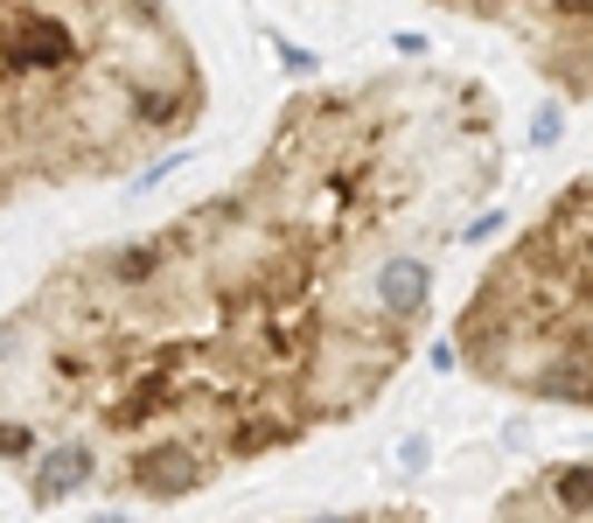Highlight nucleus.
<instances>
[{"mask_svg": "<svg viewBox=\"0 0 593 523\" xmlns=\"http://www.w3.org/2000/svg\"><path fill=\"white\" fill-rule=\"evenodd\" d=\"M370 307L384 335H405L412 322H426L433 307V258L426 251H384V266L370 273Z\"/></svg>", "mask_w": 593, "mask_h": 523, "instance_id": "f257e3e1", "label": "nucleus"}, {"mask_svg": "<svg viewBox=\"0 0 593 523\" xmlns=\"http://www.w3.org/2000/svg\"><path fill=\"white\" fill-rule=\"evenodd\" d=\"M98 482V454L85 447V440H70V447H49L36 467H29V495L42 510H57V503H70V495H85Z\"/></svg>", "mask_w": 593, "mask_h": 523, "instance_id": "f03ea898", "label": "nucleus"}, {"mask_svg": "<svg viewBox=\"0 0 593 523\" xmlns=\"http://www.w3.org/2000/svg\"><path fill=\"white\" fill-rule=\"evenodd\" d=\"M202 482H210V461H202L196 447H147L134 454V489L140 495H196Z\"/></svg>", "mask_w": 593, "mask_h": 523, "instance_id": "7ed1b4c3", "label": "nucleus"}, {"mask_svg": "<svg viewBox=\"0 0 593 523\" xmlns=\"http://www.w3.org/2000/svg\"><path fill=\"white\" fill-rule=\"evenodd\" d=\"M175 258V245L168 238H140V245H119V251H106V286H154L161 279V266Z\"/></svg>", "mask_w": 593, "mask_h": 523, "instance_id": "20e7f679", "label": "nucleus"}, {"mask_svg": "<svg viewBox=\"0 0 593 523\" xmlns=\"http://www.w3.org/2000/svg\"><path fill=\"white\" fill-rule=\"evenodd\" d=\"M537 495L552 503V516H593V461H573V467H552Z\"/></svg>", "mask_w": 593, "mask_h": 523, "instance_id": "39448f33", "label": "nucleus"}, {"mask_svg": "<svg viewBox=\"0 0 593 523\" xmlns=\"http://www.w3.org/2000/svg\"><path fill=\"white\" fill-rule=\"evenodd\" d=\"M36 426H21V418H0V461H36Z\"/></svg>", "mask_w": 593, "mask_h": 523, "instance_id": "423d86ee", "label": "nucleus"}, {"mask_svg": "<svg viewBox=\"0 0 593 523\" xmlns=\"http://www.w3.org/2000/svg\"><path fill=\"white\" fill-rule=\"evenodd\" d=\"M273 49H279V63H287L294 77H315V70H322V57H315V49H300V42H287V36H279V29H273Z\"/></svg>", "mask_w": 593, "mask_h": 523, "instance_id": "0eeeda50", "label": "nucleus"}, {"mask_svg": "<svg viewBox=\"0 0 593 523\" xmlns=\"http://www.w3.org/2000/svg\"><path fill=\"white\" fill-rule=\"evenodd\" d=\"M426 461H433V440H426V433H412L405 447H398V467H405V475H426Z\"/></svg>", "mask_w": 593, "mask_h": 523, "instance_id": "6e6552de", "label": "nucleus"}, {"mask_svg": "<svg viewBox=\"0 0 593 523\" xmlns=\"http://www.w3.org/2000/svg\"><path fill=\"white\" fill-rule=\"evenodd\" d=\"M559 140H565V119H559V105H545L531 126V147H559Z\"/></svg>", "mask_w": 593, "mask_h": 523, "instance_id": "1a4fd4ad", "label": "nucleus"}, {"mask_svg": "<svg viewBox=\"0 0 593 523\" xmlns=\"http://www.w3.org/2000/svg\"><path fill=\"white\" fill-rule=\"evenodd\" d=\"M496 230H510V224H503V209H496V217H475L468 230H461V238H468V245H488V238H496Z\"/></svg>", "mask_w": 593, "mask_h": 523, "instance_id": "9d476101", "label": "nucleus"}, {"mask_svg": "<svg viewBox=\"0 0 593 523\" xmlns=\"http://www.w3.org/2000/svg\"><path fill=\"white\" fill-rule=\"evenodd\" d=\"M91 523H134V516H91Z\"/></svg>", "mask_w": 593, "mask_h": 523, "instance_id": "9b49d317", "label": "nucleus"}, {"mask_svg": "<svg viewBox=\"0 0 593 523\" xmlns=\"http://www.w3.org/2000/svg\"><path fill=\"white\" fill-rule=\"evenodd\" d=\"M315 523H356V516H315Z\"/></svg>", "mask_w": 593, "mask_h": 523, "instance_id": "f8f14e48", "label": "nucleus"}]
</instances>
